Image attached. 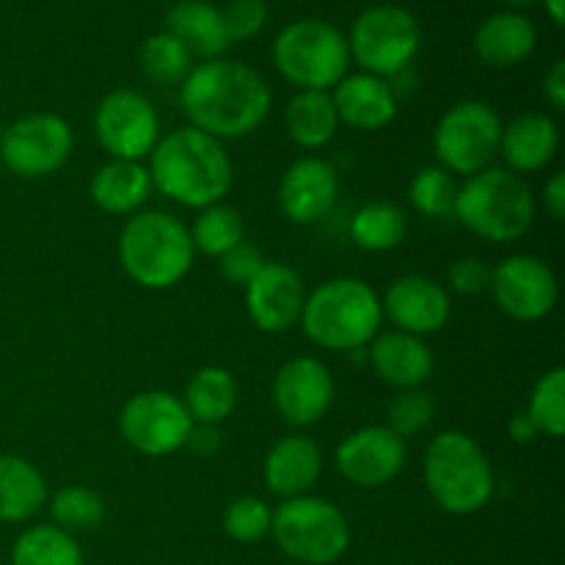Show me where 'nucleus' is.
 <instances>
[{"mask_svg": "<svg viewBox=\"0 0 565 565\" xmlns=\"http://www.w3.org/2000/svg\"><path fill=\"white\" fill-rule=\"evenodd\" d=\"M180 105L191 127L207 136L246 138L268 119L270 88L252 66L230 58H210L191 66L180 83Z\"/></svg>", "mask_w": 565, "mask_h": 565, "instance_id": "f257e3e1", "label": "nucleus"}, {"mask_svg": "<svg viewBox=\"0 0 565 565\" xmlns=\"http://www.w3.org/2000/svg\"><path fill=\"white\" fill-rule=\"evenodd\" d=\"M147 171L152 188L171 202L193 210L218 204L235 180L224 143L196 127H180L160 138L149 154Z\"/></svg>", "mask_w": 565, "mask_h": 565, "instance_id": "f03ea898", "label": "nucleus"}, {"mask_svg": "<svg viewBox=\"0 0 565 565\" xmlns=\"http://www.w3.org/2000/svg\"><path fill=\"white\" fill-rule=\"evenodd\" d=\"M196 248L191 232L163 210H138L119 232V263L136 285L169 290L191 270Z\"/></svg>", "mask_w": 565, "mask_h": 565, "instance_id": "7ed1b4c3", "label": "nucleus"}, {"mask_svg": "<svg viewBox=\"0 0 565 565\" xmlns=\"http://www.w3.org/2000/svg\"><path fill=\"white\" fill-rule=\"evenodd\" d=\"M381 320H384L381 298L375 296L373 287L351 276L329 279L315 287L301 312L303 334L315 345L337 353L362 351L379 334Z\"/></svg>", "mask_w": 565, "mask_h": 565, "instance_id": "20e7f679", "label": "nucleus"}, {"mask_svg": "<svg viewBox=\"0 0 565 565\" xmlns=\"http://www.w3.org/2000/svg\"><path fill=\"white\" fill-rule=\"evenodd\" d=\"M425 489L441 511L469 516L494 497V469L483 447L463 430L434 436L423 461Z\"/></svg>", "mask_w": 565, "mask_h": 565, "instance_id": "39448f33", "label": "nucleus"}, {"mask_svg": "<svg viewBox=\"0 0 565 565\" xmlns=\"http://www.w3.org/2000/svg\"><path fill=\"white\" fill-rule=\"evenodd\" d=\"M452 215L483 241L513 243L533 226L535 199L522 177L489 166L458 185Z\"/></svg>", "mask_w": 565, "mask_h": 565, "instance_id": "423d86ee", "label": "nucleus"}, {"mask_svg": "<svg viewBox=\"0 0 565 565\" xmlns=\"http://www.w3.org/2000/svg\"><path fill=\"white\" fill-rule=\"evenodd\" d=\"M274 64L298 92H329L351 66L348 36L318 17L296 20L276 36Z\"/></svg>", "mask_w": 565, "mask_h": 565, "instance_id": "0eeeda50", "label": "nucleus"}, {"mask_svg": "<svg viewBox=\"0 0 565 565\" xmlns=\"http://www.w3.org/2000/svg\"><path fill=\"white\" fill-rule=\"evenodd\" d=\"M270 535L290 561L331 565L351 546V524L334 502L323 497H290L274 511Z\"/></svg>", "mask_w": 565, "mask_h": 565, "instance_id": "6e6552de", "label": "nucleus"}, {"mask_svg": "<svg viewBox=\"0 0 565 565\" xmlns=\"http://www.w3.org/2000/svg\"><path fill=\"white\" fill-rule=\"evenodd\" d=\"M423 31L412 11L403 6H370L353 20L348 50L367 75L397 77L417 58Z\"/></svg>", "mask_w": 565, "mask_h": 565, "instance_id": "1a4fd4ad", "label": "nucleus"}, {"mask_svg": "<svg viewBox=\"0 0 565 565\" xmlns=\"http://www.w3.org/2000/svg\"><path fill=\"white\" fill-rule=\"evenodd\" d=\"M502 119L489 103L463 99L439 119L434 130V152L441 169L452 177H472L489 169L500 154Z\"/></svg>", "mask_w": 565, "mask_h": 565, "instance_id": "9d476101", "label": "nucleus"}, {"mask_svg": "<svg viewBox=\"0 0 565 565\" xmlns=\"http://www.w3.org/2000/svg\"><path fill=\"white\" fill-rule=\"evenodd\" d=\"M75 136L58 114H31L6 125L0 136V163L22 180L50 177L70 160Z\"/></svg>", "mask_w": 565, "mask_h": 565, "instance_id": "9b49d317", "label": "nucleus"}, {"mask_svg": "<svg viewBox=\"0 0 565 565\" xmlns=\"http://www.w3.org/2000/svg\"><path fill=\"white\" fill-rule=\"evenodd\" d=\"M193 419L182 397L163 390L138 392L121 406L119 434L141 456L163 458L182 450Z\"/></svg>", "mask_w": 565, "mask_h": 565, "instance_id": "f8f14e48", "label": "nucleus"}, {"mask_svg": "<svg viewBox=\"0 0 565 565\" xmlns=\"http://www.w3.org/2000/svg\"><path fill=\"white\" fill-rule=\"evenodd\" d=\"M94 136L110 160L141 163L160 141V119L143 94L130 88H116L94 114Z\"/></svg>", "mask_w": 565, "mask_h": 565, "instance_id": "ddd939ff", "label": "nucleus"}, {"mask_svg": "<svg viewBox=\"0 0 565 565\" xmlns=\"http://www.w3.org/2000/svg\"><path fill=\"white\" fill-rule=\"evenodd\" d=\"M489 292L508 318L535 323L555 309L557 279L544 259L533 254H513L491 268Z\"/></svg>", "mask_w": 565, "mask_h": 565, "instance_id": "4468645a", "label": "nucleus"}, {"mask_svg": "<svg viewBox=\"0 0 565 565\" xmlns=\"http://www.w3.org/2000/svg\"><path fill=\"white\" fill-rule=\"evenodd\" d=\"M406 456V439L392 434L386 425H370L340 441L334 461L348 483L359 489H381L403 472Z\"/></svg>", "mask_w": 565, "mask_h": 565, "instance_id": "2eb2a0df", "label": "nucleus"}, {"mask_svg": "<svg viewBox=\"0 0 565 565\" xmlns=\"http://www.w3.org/2000/svg\"><path fill=\"white\" fill-rule=\"evenodd\" d=\"M334 403V379L315 356H296L281 364L274 379V406L290 425L307 428L323 419Z\"/></svg>", "mask_w": 565, "mask_h": 565, "instance_id": "dca6fc26", "label": "nucleus"}, {"mask_svg": "<svg viewBox=\"0 0 565 565\" xmlns=\"http://www.w3.org/2000/svg\"><path fill=\"white\" fill-rule=\"evenodd\" d=\"M307 287L292 265L265 263L246 285V312L265 334H281L301 323Z\"/></svg>", "mask_w": 565, "mask_h": 565, "instance_id": "f3484780", "label": "nucleus"}, {"mask_svg": "<svg viewBox=\"0 0 565 565\" xmlns=\"http://www.w3.org/2000/svg\"><path fill=\"white\" fill-rule=\"evenodd\" d=\"M381 312L395 323L397 331L428 337L445 329L450 320V292L428 276H401L384 292Z\"/></svg>", "mask_w": 565, "mask_h": 565, "instance_id": "a211bd4d", "label": "nucleus"}, {"mask_svg": "<svg viewBox=\"0 0 565 565\" xmlns=\"http://www.w3.org/2000/svg\"><path fill=\"white\" fill-rule=\"evenodd\" d=\"M337 191L340 182L334 166L323 158H298L281 174L279 207L292 224H318L334 210Z\"/></svg>", "mask_w": 565, "mask_h": 565, "instance_id": "6ab92c4d", "label": "nucleus"}, {"mask_svg": "<svg viewBox=\"0 0 565 565\" xmlns=\"http://www.w3.org/2000/svg\"><path fill=\"white\" fill-rule=\"evenodd\" d=\"M370 364L384 384L395 390H419L434 373V353L423 342V337L406 331H384L370 342Z\"/></svg>", "mask_w": 565, "mask_h": 565, "instance_id": "aec40b11", "label": "nucleus"}, {"mask_svg": "<svg viewBox=\"0 0 565 565\" xmlns=\"http://www.w3.org/2000/svg\"><path fill=\"white\" fill-rule=\"evenodd\" d=\"M337 119L345 121L353 130L373 132L390 125L397 114V97L384 77H375L362 72V75H345L334 86L331 94Z\"/></svg>", "mask_w": 565, "mask_h": 565, "instance_id": "412c9836", "label": "nucleus"}, {"mask_svg": "<svg viewBox=\"0 0 565 565\" xmlns=\"http://www.w3.org/2000/svg\"><path fill=\"white\" fill-rule=\"evenodd\" d=\"M323 472V456L320 447L309 436L292 434L276 441L270 452L265 456V486L270 494L290 500L301 497L312 489Z\"/></svg>", "mask_w": 565, "mask_h": 565, "instance_id": "4be33fe9", "label": "nucleus"}, {"mask_svg": "<svg viewBox=\"0 0 565 565\" xmlns=\"http://www.w3.org/2000/svg\"><path fill=\"white\" fill-rule=\"evenodd\" d=\"M557 125L546 114H522L502 127L500 154L513 174H535L546 169L557 152Z\"/></svg>", "mask_w": 565, "mask_h": 565, "instance_id": "5701e85b", "label": "nucleus"}, {"mask_svg": "<svg viewBox=\"0 0 565 565\" xmlns=\"http://www.w3.org/2000/svg\"><path fill=\"white\" fill-rule=\"evenodd\" d=\"M166 33L177 39L182 47L199 58H221L226 47H230V36H226L224 20H221V9H215L207 0H180L166 14Z\"/></svg>", "mask_w": 565, "mask_h": 565, "instance_id": "b1692460", "label": "nucleus"}, {"mask_svg": "<svg viewBox=\"0 0 565 565\" xmlns=\"http://www.w3.org/2000/svg\"><path fill=\"white\" fill-rule=\"evenodd\" d=\"M539 42L535 25L519 11H497L480 22L475 53L489 66H516L530 58Z\"/></svg>", "mask_w": 565, "mask_h": 565, "instance_id": "393cba45", "label": "nucleus"}, {"mask_svg": "<svg viewBox=\"0 0 565 565\" xmlns=\"http://www.w3.org/2000/svg\"><path fill=\"white\" fill-rule=\"evenodd\" d=\"M92 202L110 215H136L152 193V180L143 163L110 160L94 171L88 182Z\"/></svg>", "mask_w": 565, "mask_h": 565, "instance_id": "a878e982", "label": "nucleus"}, {"mask_svg": "<svg viewBox=\"0 0 565 565\" xmlns=\"http://www.w3.org/2000/svg\"><path fill=\"white\" fill-rule=\"evenodd\" d=\"M47 505V480L20 456L0 452V522H28Z\"/></svg>", "mask_w": 565, "mask_h": 565, "instance_id": "bb28decb", "label": "nucleus"}, {"mask_svg": "<svg viewBox=\"0 0 565 565\" xmlns=\"http://www.w3.org/2000/svg\"><path fill=\"white\" fill-rule=\"evenodd\" d=\"M182 403H185L193 423L221 425L237 408L235 375L226 367H215V364L196 370L191 375V381H188Z\"/></svg>", "mask_w": 565, "mask_h": 565, "instance_id": "cd10ccee", "label": "nucleus"}, {"mask_svg": "<svg viewBox=\"0 0 565 565\" xmlns=\"http://www.w3.org/2000/svg\"><path fill=\"white\" fill-rule=\"evenodd\" d=\"M285 127L301 149H323L334 138L340 119L329 92H298L287 103Z\"/></svg>", "mask_w": 565, "mask_h": 565, "instance_id": "c85d7f7f", "label": "nucleus"}, {"mask_svg": "<svg viewBox=\"0 0 565 565\" xmlns=\"http://www.w3.org/2000/svg\"><path fill=\"white\" fill-rule=\"evenodd\" d=\"M348 232L364 252H390L406 241L408 215L395 202H370L353 213Z\"/></svg>", "mask_w": 565, "mask_h": 565, "instance_id": "c756f323", "label": "nucleus"}, {"mask_svg": "<svg viewBox=\"0 0 565 565\" xmlns=\"http://www.w3.org/2000/svg\"><path fill=\"white\" fill-rule=\"evenodd\" d=\"M11 565H83V552L75 535L55 524H36L14 541Z\"/></svg>", "mask_w": 565, "mask_h": 565, "instance_id": "7c9ffc66", "label": "nucleus"}, {"mask_svg": "<svg viewBox=\"0 0 565 565\" xmlns=\"http://www.w3.org/2000/svg\"><path fill=\"white\" fill-rule=\"evenodd\" d=\"M193 248L210 257H224L230 248H235L237 243L246 241V226H243L241 213L230 204H210V207L199 210L196 221H193L191 230Z\"/></svg>", "mask_w": 565, "mask_h": 565, "instance_id": "2f4dec72", "label": "nucleus"}, {"mask_svg": "<svg viewBox=\"0 0 565 565\" xmlns=\"http://www.w3.org/2000/svg\"><path fill=\"white\" fill-rule=\"evenodd\" d=\"M50 516L64 533H92L105 519V500L88 486H66L50 497Z\"/></svg>", "mask_w": 565, "mask_h": 565, "instance_id": "473e14b6", "label": "nucleus"}, {"mask_svg": "<svg viewBox=\"0 0 565 565\" xmlns=\"http://www.w3.org/2000/svg\"><path fill=\"white\" fill-rule=\"evenodd\" d=\"M138 61H141V70L147 72L154 83H160V86L182 83L188 77V72H191V53L166 31L154 33V36H149L147 42L141 44Z\"/></svg>", "mask_w": 565, "mask_h": 565, "instance_id": "72a5a7b5", "label": "nucleus"}, {"mask_svg": "<svg viewBox=\"0 0 565 565\" xmlns=\"http://www.w3.org/2000/svg\"><path fill=\"white\" fill-rule=\"evenodd\" d=\"M458 182L441 166H425L414 174L412 188H408V199H412L414 210L428 218H447L456 207Z\"/></svg>", "mask_w": 565, "mask_h": 565, "instance_id": "f704fd0d", "label": "nucleus"}, {"mask_svg": "<svg viewBox=\"0 0 565 565\" xmlns=\"http://www.w3.org/2000/svg\"><path fill=\"white\" fill-rule=\"evenodd\" d=\"M527 417L533 419L541 434L557 436L565 434V370L555 367L539 379L530 395Z\"/></svg>", "mask_w": 565, "mask_h": 565, "instance_id": "c9c22d12", "label": "nucleus"}, {"mask_svg": "<svg viewBox=\"0 0 565 565\" xmlns=\"http://www.w3.org/2000/svg\"><path fill=\"white\" fill-rule=\"evenodd\" d=\"M270 522H274V511L268 502L257 500V497H237L226 505L224 533L237 544H257L265 535H270Z\"/></svg>", "mask_w": 565, "mask_h": 565, "instance_id": "e433bc0d", "label": "nucleus"}, {"mask_svg": "<svg viewBox=\"0 0 565 565\" xmlns=\"http://www.w3.org/2000/svg\"><path fill=\"white\" fill-rule=\"evenodd\" d=\"M436 403L425 390H401L386 408V428L401 439L419 434L434 419Z\"/></svg>", "mask_w": 565, "mask_h": 565, "instance_id": "4c0bfd02", "label": "nucleus"}, {"mask_svg": "<svg viewBox=\"0 0 565 565\" xmlns=\"http://www.w3.org/2000/svg\"><path fill=\"white\" fill-rule=\"evenodd\" d=\"M221 20H224L230 42H246L265 28L268 6H265V0H230L221 9Z\"/></svg>", "mask_w": 565, "mask_h": 565, "instance_id": "58836bf2", "label": "nucleus"}, {"mask_svg": "<svg viewBox=\"0 0 565 565\" xmlns=\"http://www.w3.org/2000/svg\"><path fill=\"white\" fill-rule=\"evenodd\" d=\"M218 259H221L218 265H221V274H224V279L230 281V285H243V287H246L248 281H252L254 276L263 270V265L268 263V259H265V254L259 252L254 243H246V241L237 243L235 248H230V252Z\"/></svg>", "mask_w": 565, "mask_h": 565, "instance_id": "ea45409f", "label": "nucleus"}, {"mask_svg": "<svg viewBox=\"0 0 565 565\" xmlns=\"http://www.w3.org/2000/svg\"><path fill=\"white\" fill-rule=\"evenodd\" d=\"M447 285L456 292H461V296H480V292H489L491 268L483 259L463 257L450 265V270H447Z\"/></svg>", "mask_w": 565, "mask_h": 565, "instance_id": "a19ab883", "label": "nucleus"}, {"mask_svg": "<svg viewBox=\"0 0 565 565\" xmlns=\"http://www.w3.org/2000/svg\"><path fill=\"white\" fill-rule=\"evenodd\" d=\"M185 447H191L196 456H213L215 450L221 447V434H218V425H202V423H193L191 436H188Z\"/></svg>", "mask_w": 565, "mask_h": 565, "instance_id": "79ce46f5", "label": "nucleus"}, {"mask_svg": "<svg viewBox=\"0 0 565 565\" xmlns=\"http://www.w3.org/2000/svg\"><path fill=\"white\" fill-rule=\"evenodd\" d=\"M544 97L555 110L565 108V61H555L544 75Z\"/></svg>", "mask_w": 565, "mask_h": 565, "instance_id": "37998d69", "label": "nucleus"}, {"mask_svg": "<svg viewBox=\"0 0 565 565\" xmlns=\"http://www.w3.org/2000/svg\"><path fill=\"white\" fill-rule=\"evenodd\" d=\"M544 204H546V210H550L552 218L555 221L565 218V174L563 171L552 174V180L546 182Z\"/></svg>", "mask_w": 565, "mask_h": 565, "instance_id": "c03bdc74", "label": "nucleus"}, {"mask_svg": "<svg viewBox=\"0 0 565 565\" xmlns=\"http://www.w3.org/2000/svg\"><path fill=\"white\" fill-rule=\"evenodd\" d=\"M508 434H511V439L516 441V445H533L541 436V430L535 428V423L527 417V412H519L513 414L511 423H508Z\"/></svg>", "mask_w": 565, "mask_h": 565, "instance_id": "a18cd8bd", "label": "nucleus"}, {"mask_svg": "<svg viewBox=\"0 0 565 565\" xmlns=\"http://www.w3.org/2000/svg\"><path fill=\"white\" fill-rule=\"evenodd\" d=\"M544 6H546V11H550L552 22H555V25H563V22H565V0H544Z\"/></svg>", "mask_w": 565, "mask_h": 565, "instance_id": "49530a36", "label": "nucleus"}, {"mask_svg": "<svg viewBox=\"0 0 565 565\" xmlns=\"http://www.w3.org/2000/svg\"><path fill=\"white\" fill-rule=\"evenodd\" d=\"M505 3H511V6H524V3H533V0H505Z\"/></svg>", "mask_w": 565, "mask_h": 565, "instance_id": "de8ad7c7", "label": "nucleus"}, {"mask_svg": "<svg viewBox=\"0 0 565 565\" xmlns=\"http://www.w3.org/2000/svg\"><path fill=\"white\" fill-rule=\"evenodd\" d=\"M3 130H6V125H3V121H0V136H3Z\"/></svg>", "mask_w": 565, "mask_h": 565, "instance_id": "09e8293b", "label": "nucleus"}, {"mask_svg": "<svg viewBox=\"0 0 565 565\" xmlns=\"http://www.w3.org/2000/svg\"><path fill=\"white\" fill-rule=\"evenodd\" d=\"M0 177H3V163H0Z\"/></svg>", "mask_w": 565, "mask_h": 565, "instance_id": "8fccbe9b", "label": "nucleus"}]
</instances>
